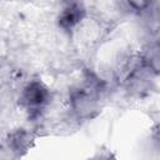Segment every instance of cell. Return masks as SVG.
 I'll use <instances>...</instances> for the list:
<instances>
[{"label": "cell", "mask_w": 160, "mask_h": 160, "mask_svg": "<svg viewBox=\"0 0 160 160\" xmlns=\"http://www.w3.org/2000/svg\"><path fill=\"white\" fill-rule=\"evenodd\" d=\"M48 100V91L40 82L29 84L21 95V102L30 110H39Z\"/></svg>", "instance_id": "1"}, {"label": "cell", "mask_w": 160, "mask_h": 160, "mask_svg": "<svg viewBox=\"0 0 160 160\" xmlns=\"http://www.w3.org/2000/svg\"><path fill=\"white\" fill-rule=\"evenodd\" d=\"M141 62L152 72L160 74V41L151 42L144 50Z\"/></svg>", "instance_id": "2"}, {"label": "cell", "mask_w": 160, "mask_h": 160, "mask_svg": "<svg viewBox=\"0 0 160 160\" xmlns=\"http://www.w3.org/2000/svg\"><path fill=\"white\" fill-rule=\"evenodd\" d=\"M9 146L14 150V151H21L25 150L31 141V136L29 132L24 131V130H19L16 132H12L11 136L9 138Z\"/></svg>", "instance_id": "3"}]
</instances>
